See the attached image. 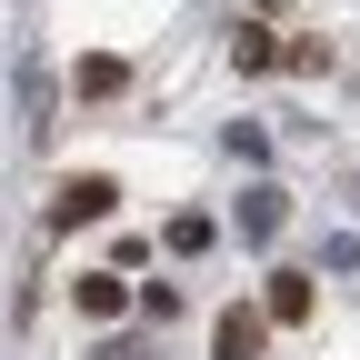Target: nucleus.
Instances as JSON below:
<instances>
[{
	"mask_svg": "<svg viewBox=\"0 0 360 360\" xmlns=\"http://www.w3.org/2000/svg\"><path fill=\"white\" fill-rule=\"evenodd\" d=\"M110 310H120V281L110 270H80V321H110Z\"/></svg>",
	"mask_w": 360,
	"mask_h": 360,
	"instance_id": "nucleus-4",
	"label": "nucleus"
},
{
	"mask_svg": "<svg viewBox=\"0 0 360 360\" xmlns=\"http://www.w3.org/2000/svg\"><path fill=\"white\" fill-rule=\"evenodd\" d=\"M170 250H180V260H191V250H210V220H200V210H180V220H170Z\"/></svg>",
	"mask_w": 360,
	"mask_h": 360,
	"instance_id": "nucleus-7",
	"label": "nucleus"
},
{
	"mask_svg": "<svg viewBox=\"0 0 360 360\" xmlns=\"http://www.w3.org/2000/svg\"><path fill=\"white\" fill-rule=\"evenodd\" d=\"M120 90V60H80V101H110Z\"/></svg>",
	"mask_w": 360,
	"mask_h": 360,
	"instance_id": "nucleus-9",
	"label": "nucleus"
},
{
	"mask_svg": "<svg viewBox=\"0 0 360 360\" xmlns=\"http://www.w3.org/2000/svg\"><path fill=\"white\" fill-rule=\"evenodd\" d=\"M110 180H60V200H51V220H60V231H80V220H110Z\"/></svg>",
	"mask_w": 360,
	"mask_h": 360,
	"instance_id": "nucleus-1",
	"label": "nucleus"
},
{
	"mask_svg": "<svg viewBox=\"0 0 360 360\" xmlns=\"http://www.w3.org/2000/svg\"><path fill=\"white\" fill-rule=\"evenodd\" d=\"M281 220H290V191H270V180H260V191H240V240H270Z\"/></svg>",
	"mask_w": 360,
	"mask_h": 360,
	"instance_id": "nucleus-3",
	"label": "nucleus"
},
{
	"mask_svg": "<svg viewBox=\"0 0 360 360\" xmlns=\"http://www.w3.org/2000/svg\"><path fill=\"white\" fill-rule=\"evenodd\" d=\"M231 60H240V70H270L281 51H270V30H231Z\"/></svg>",
	"mask_w": 360,
	"mask_h": 360,
	"instance_id": "nucleus-6",
	"label": "nucleus"
},
{
	"mask_svg": "<svg viewBox=\"0 0 360 360\" xmlns=\"http://www.w3.org/2000/svg\"><path fill=\"white\" fill-rule=\"evenodd\" d=\"M260 330H270L260 310H240V300H231V310H220V330H210V360H260Z\"/></svg>",
	"mask_w": 360,
	"mask_h": 360,
	"instance_id": "nucleus-2",
	"label": "nucleus"
},
{
	"mask_svg": "<svg viewBox=\"0 0 360 360\" xmlns=\"http://www.w3.org/2000/svg\"><path fill=\"white\" fill-rule=\"evenodd\" d=\"M20 110H30V130H51L40 110H51V70H20Z\"/></svg>",
	"mask_w": 360,
	"mask_h": 360,
	"instance_id": "nucleus-8",
	"label": "nucleus"
},
{
	"mask_svg": "<svg viewBox=\"0 0 360 360\" xmlns=\"http://www.w3.org/2000/svg\"><path fill=\"white\" fill-rule=\"evenodd\" d=\"M270 321H310V281H300V270L270 281Z\"/></svg>",
	"mask_w": 360,
	"mask_h": 360,
	"instance_id": "nucleus-5",
	"label": "nucleus"
},
{
	"mask_svg": "<svg viewBox=\"0 0 360 360\" xmlns=\"http://www.w3.org/2000/svg\"><path fill=\"white\" fill-rule=\"evenodd\" d=\"M90 360H141V350H130V340H101V350H90Z\"/></svg>",
	"mask_w": 360,
	"mask_h": 360,
	"instance_id": "nucleus-10",
	"label": "nucleus"
}]
</instances>
